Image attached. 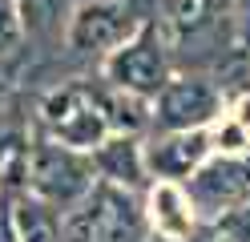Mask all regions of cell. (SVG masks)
<instances>
[{
    "label": "cell",
    "instance_id": "obj_1",
    "mask_svg": "<svg viewBox=\"0 0 250 242\" xmlns=\"http://www.w3.org/2000/svg\"><path fill=\"white\" fill-rule=\"evenodd\" d=\"M105 101H109V85H93V81H69V85L49 89L41 101V125L49 141L93 154L109 137Z\"/></svg>",
    "mask_w": 250,
    "mask_h": 242
},
{
    "label": "cell",
    "instance_id": "obj_2",
    "mask_svg": "<svg viewBox=\"0 0 250 242\" xmlns=\"http://www.w3.org/2000/svg\"><path fill=\"white\" fill-rule=\"evenodd\" d=\"M146 206L109 182H97L61 218V242H146Z\"/></svg>",
    "mask_w": 250,
    "mask_h": 242
},
{
    "label": "cell",
    "instance_id": "obj_3",
    "mask_svg": "<svg viewBox=\"0 0 250 242\" xmlns=\"http://www.w3.org/2000/svg\"><path fill=\"white\" fill-rule=\"evenodd\" d=\"M93 186H97V170H93L89 154L69 150V145L49 141V137L28 145V154H24V190L33 198L49 202L61 214H69Z\"/></svg>",
    "mask_w": 250,
    "mask_h": 242
},
{
    "label": "cell",
    "instance_id": "obj_4",
    "mask_svg": "<svg viewBox=\"0 0 250 242\" xmlns=\"http://www.w3.org/2000/svg\"><path fill=\"white\" fill-rule=\"evenodd\" d=\"M169 77H174V69H169V41H166V32L158 24V16H146L133 37L105 57L109 89L137 93V97H146V101H153V97L166 89Z\"/></svg>",
    "mask_w": 250,
    "mask_h": 242
},
{
    "label": "cell",
    "instance_id": "obj_5",
    "mask_svg": "<svg viewBox=\"0 0 250 242\" xmlns=\"http://www.w3.org/2000/svg\"><path fill=\"white\" fill-rule=\"evenodd\" d=\"M226 113V93L206 73H174L166 89L153 97L149 133H178V129H210Z\"/></svg>",
    "mask_w": 250,
    "mask_h": 242
},
{
    "label": "cell",
    "instance_id": "obj_6",
    "mask_svg": "<svg viewBox=\"0 0 250 242\" xmlns=\"http://www.w3.org/2000/svg\"><path fill=\"white\" fill-rule=\"evenodd\" d=\"M182 186L194 202L198 222L206 226L250 202V154H210Z\"/></svg>",
    "mask_w": 250,
    "mask_h": 242
},
{
    "label": "cell",
    "instance_id": "obj_7",
    "mask_svg": "<svg viewBox=\"0 0 250 242\" xmlns=\"http://www.w3.org/2000/svg\"><path fill=\"white\" fill-rule=\"evenodd\" d=\"M146 16L137 12L129 0H81L69 16L65 44L73 53H113L137 32Z\"/></svg>",
    "mask_w": 250,
    "mask_h": 242
},
{
    "label": "cell",
    "instance_id": "obj_8",
    "mask_svg": "<svg viewBox=\"0 0 250 242\" xmlns=\"http://www.w3.org/2000/svg\"><path fill=\"white\" fill-rule=\"evenodd\" d=\"M146 150V170L158 182H186L202 161L214 154L210 129H178V133H153L142 141Z\"/></svg>",
    "mask_w": 250,
    "mask_h": 242
},
{
    "label": "cell",
    "instance_id": "obj_9",
    "mask_svg": "<svg viewBox=\"0 0 250 242\" xmlns=\"http://www.w3.org/2000/svg\"><path fill=\"white\" fill-rule=\"evenodd\" d=\"M146 226L162 242H190L198 234V214L182 182H153L146 202Z\"/></svg>",
    "mask_w": 250,
    "mask_h": 242
},
{
    "label": "cell",
    "instance_id": "obj_10",
    "mask_svg": "<svg viewBox=\"0 0 250 242\" xmlns=\"http://www.w3.org/2000/svg\"><path fill=\"white\" fill-rule=\"evenodd\" d=\"M89 157H93V170H97V182L121 186V190H142V186L149 182L142 137L109 133V137H105V141H101Z\"/></svg>",
    "mask_w": 250,
    "mask_h": 242
},
{
    "label": "cell",
    "instance_id": "obj_11",
    "mask_svg": "<svg viewBox=\"0 0 250 242\" xmlns=\"http://www.w3.org/2000/svg\"><path fill=\"white\" fill-rule=\"evenodd\" d=\"M230 4L234 0H162V16L158 24L166 32L169 48H178L186 41H198L206 37V32H214V24L230 21Z\"/></svg>",
    "mask_w": 250,
    "mask_h": 242
},
{
    "label": "cell",
    "instance_id": "obj_12",
    "mask_svg": "<svg viewBox=\"0 0 250 242\" xmlns=\"http://www.w3.org/2000/svg\"><path fill=\"white\" fill-rule=\"evenodd\" d=\"M61 218H65L61 210L33 198L28 190H21L8 210V226L17 242H61Z\"/></svg>",
    "mask_w": 250,
    "mask_h": 242
},
{
    "label": "cell",
    "instance_id": "obj_13",
    "mask_svg": "<svg viewBox=\"0 0 250 242\" xmlns=\"http://www.w3.org/2000/svg\"><path fill=\"white\" fill-rule=\"evenodd\" d=\"M109 133H125V137H142L149 121H153V101L137 93H121V89H109Z\"/></svg>",
    "mask_w": 250,
    "mask_h": 242
},
{
    "label": "cell",
    "instance_id": "obj_14",
    "mask_svg": "<svg viewBox=\"0 0 250 242\" xmlns=\"http://www.w3.org/2000/svg\"><path fill=\"white\" fill-rule=\"evenodd\" d=\"M230 53L238 61H250V0L230 4Z\"/></svg>",
    "mask_w": 250,
    "mask_h": 242
},
{
    "label": "cell",
    "instance_id": "obj_15",
    "mask_svg": "<svg viewBox=\"0 0 250 242\" xmlns=\"http://www.w3.org/2000/svg\"><path fill=\"white\" fill-rule=\"evenodd\" d=\"M210 230L222 238V242H250V202H242L238 210H230V214L206 222Z\"/></svg>",
    "mask_w": 250,
    "mask_h": 242
},
{
    "label": "cell",
    "instance_id": "obj_16",
    "mask_svg": "<svg viewBox=\"0 0 250 242\" xmlns=\"http://www.w3.org/2000/svg\"><path fill=\"white\" fill-rule=\"evenodd\" d=\"M21 32H24V21H21L17 0H0V57L21 44Z\"/></svg>",
    "mask_w": 250,
    "mask_h": 242
},
{
    "label": "cell",
    "instance_id": "obj_17",
    "mask_svg": "<svg viewBox=\"0 0 250 242\" xmlns=\"http://www.w3.org/2000/svg\"><path fill=\"white\" fill-rule=\"evenodd\" d=\"M222 117H230L234 125L242 129V133H250V89L238 93L234 101H226V113H222Z\"/></svg>",
    "mask_w": 250,
    "mask_h": 242
},
{
    "label": "cell",
    "instance_id": "obj_18",
    "mask_svg": "<svg viewBox=\"0 0 250 242\" xmlns=\"http://www.w3.org/2000/svg\"><path fill=\"white\" fill-rule=\"evenodd\" d=\"M129 4H133V8H158L162 0H129Z\"/></svg>",
    "mask_w": 250,
    "mask_h": 242
},
{
    "label": "cell",
    "instance_id": "obj_19",
    "mask_svg": "<svg viewBox=\"0 0 250 242\" xmlns=\"http://www.w3.org/2000/svg\"><path fill=\"white\" fill-rule=\"evenodd\" d=\"M77 4H81V0H77Z\"/></svg>",
    "mask_w": 250,
    "mask_h": 242
}]
</instances>
